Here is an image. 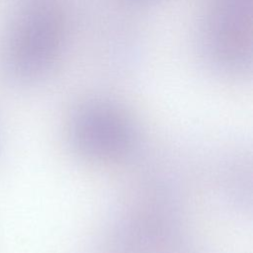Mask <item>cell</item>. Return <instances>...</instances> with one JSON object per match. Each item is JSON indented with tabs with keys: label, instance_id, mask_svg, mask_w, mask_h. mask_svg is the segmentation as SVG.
<instances>
[{
	"label": "cell",
	"instance_id": "1",
	"mask_svg": "<svg viewBox=\"0 0 253 253\" xmlns=\"http://www.w3.org/2000/svg\"><path fill=\"white\" fill-rule=\"evenodd\" d=\"M67 40V21L55 0H24L7 27L1 64L19 84L48 76L60 61Z\"/></svg>",
	"mask_w": 253,
	"mask_h": 253
},
{
	"label": "cell",
	"instance_id": "2",
	"mask_svg": "<svg viewBox=\"0 0 253 253\" xmlns=\"http://www.w3.org/2000/svg\"><path fill=\"white\" fill-rule=\"evenodd\" d=\"M252 31V0H210L199 23V47L214 69L243 73L251 66Z\"/></svg>",
	"mask_w": 253,
	"mask_h": 253
},
{
	"label": "cell",
	"instance_id": "3",
	"mask_svg": "<svg viewBox=\"0 0 253 253\" xmlns=\"http://www.w3.org/2000/svg\"><path fill=\"white\" fill-rule=\"evenodd\" d=\"M72 148L95 161H115L131 154L137 131L128 115L106 100H89L73 112L69 123Z\"/></svg>",
	"mask_w": 253,
	"mask_h": 253
},
{
	"label": "cell",
	"instance_id": "4",
	"mask_svg": "<svg viewBox=\"0 0 253 253\" xmlns=\"http://www.w3.org/2000/svg\"><path fill=\"white\" fill-rule=\"evenodd\" d=\"M129 3H132V4H136V5H140V4H146V3H149V2H152V1H155V0H126Z\"/></svg>",
	"mask_w": 253,
	"mask_h": 253
}]
</instances>
